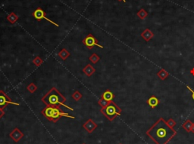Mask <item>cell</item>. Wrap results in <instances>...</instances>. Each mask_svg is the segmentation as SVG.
Listing matches in <instances>:
<instances>
[{
    "label": "cell",
    "mask_w": 194,
    "mask_h": 144,
    "mask_svg": "<svg viewBox=\"0 0 194 144\" xmlns=\"http://www.w3.org/2000/svg\"><path fill=\"white\" fill-rule=\"evenodd\" d=\"M166 123H167V125H168L171 128H172V129H174V127L176 126V125H177V122H176V121H174L173 118H169L168 121H166Z\"/></svg>",
    "instance_id": "cell-23"
},
{
    "label": "cell",
    "mask_w": 194,
    "mask_h": 144,
    "mask_svg": "<svg viewBox=\"0 0 194 144\" xmlns=\"http://www.w3.org/2000/svg\"><path fill=\"white\" fill-rule=\"evenodd\" d=\"M82 144H85V143H82Z\"/></svg>",
    "instance_id": "cell-30"
},
{
    "label": "cell",
    "mask_w": 194,
    "mask_h": 144,
    "mask_svg": "<svg viewBox=\"0 0 194 144\" xmlns=\"http://www.w3.org/2000/svg\"><path fill=\"white\" fill-rule=\"evenodd\" d=\"M114 97H115V95H114V94L111 91L106 90L103 94H102V97H101V98L104 99L105 100L108 101V102H111V101H113Z\"/></svg>",
    "instance_id": "cell-12"
},
{
    "label": "cell",
    "mask_w": 194,
    "mask_h": 144,
    "mask_svg": "<svg viewBox=\"0 0 194 144\" xmlns=\"http://www.w3.org/2000/svg\"><path fill=\"white\" fill-rule=\"evenodd\" d=\"M118 1H123L124 2H126V0H118Z\"/></svg>",
    "instance_id": "cell-29"
},
{
    "label": "cell",
    "mask_w": 194,
    "mask_h": 144,
    "mask_svg": "<svg viewBox=\"0 0 194 144\" xmlns=\"http://www.w3.org/2000/svg\"><path fill=\"white\" fill-rule=\"evenodd\" d=\"M58 55H59V57L62 58L63 60H67V58H68V57L71 56V53H70L66 48H63L59 51Z\"/></svg>",
    "instance_id": "cell-14"
},
{
    "label": "cell",
    "mask_w": 194,
    "mask_h": 144,
    "mask_svg": "<svg viewBox=\"0 0 194 144\" xmlns=\"http://www.w3.org/2000/svg\"><path fill=\"white\" fill-rule=\"evenodd\" d=\"M83 72L85 73V75H87V76L90 77L96 72V69L91 64H87L85 67H83Z\"/></svg>",
    "instance_id": "cell-13"
},
{
    "label": "cell",
    "mask_w": 194,
    "mask_h": 144,
    "mask_svg": "<svg viewBox=\"0 0 194 144\" xmlns=\"http://www.w3.org/2000/svg\"><path fill=\"white\" fill-rule=\"evenodd\" d=\"M43 60H42L41 58L38 56L36 57L34 59V60H33V64H35L36 66H41L42 64H43Z\"/></svg>",
    "instance_id": "cell-22"
},
{
    "label": "cell",
    "mask_w": 194,
    "mask_h": 144,
    "mask_svg": "<svg viewBox=\"0 0 194 144\" xmlns=\"http://www.w3.org/2000/svg\"><path fill=\"white\" fill-rule=\"evenodd\" d=\"M8 104L15 105V106L20 105L18 103L13 102L11 100V98L6 94V92L1 90L0 91V109H4Z\"/></svg>",
    "instance_id": "cell-6"
},
{
    "label": "cell",
    "mask_w": 194,
    "mask_h": 144,
    "mask_svg": "<svg viewBox=\"0 0 194 144\" xmlns=\"http://www.w3.org/2000/svg\"><path fill=\"white\" fill-rule=\"evenodd\" d=\"M141 37L143 38V39L145 40L146 42H149L153 37H154V33H153L152 30H150L149 29H146L141 33L140 34Z\"/></svg>",
    "instance_id": "cell-10"
},
{
    "label": "cell",
    "mask_w": 194,
    "mask_h": 144,
    "mask_svg": "<svg viewBox=\"0 0 194 144\" xmlns=\"http://www.w3.org/2000/svg\"><path fill=\"white\" fill-rule=\"evenodd\" d=\"M27 90L30 93H31V94H34V92L37 90V86L34 83H30L27 85Z\"/></svg>",
    "instance_id": "cell-20"
},
{
    "label": "cell",
    "mask_w": 194,
    "mask_h": 144,
    "mask_svg": "<svg viewBox=\"0 0 194 144\" xmlns=\"http://www.w3.org/2000/svg\"><path fill=\"white\" fill-rule=\"evenodd\" d=\"M137 17L141 19V20H144V19H145L146 17H147V16H148V12H147L145 9L141 8V9L139 10L137 13Z\"/></svg>",
    "instance_id": "cell-18"
},
{
    "label": "cell",
    "mask_w": 194,
    "mask_h": 144,
    "mask_svg": "<svg viewBox=\"0 0 194 144\" xmlns=\"http://www.w3.org/2000/svg\"><path fill=\"white\" fill-rule=\"evenodd\" d=\"M187 89H188V90L190 91V92H191V93H192V98H193V100H194V91L193 90V89L190 88V87H189V86H187Z\"/></svg>",
    "instance_id": "cell-25"
},
{
    "label": "cell",
    "mask_w": 194,
    "mask_h": 144,
    "mask_svg": "<svg viewBox=\"0 0 194 144\" xmlns=\"http://www.w3.org/2000/svg\"><path fill=\"white\" fill-rule=\"evenodd\" d=\"M190 132H192L193 134H194V123L192 126V128H191V130H190Z\"/></svg>",
    "instance_id": "cell-28"
},
{
    "label": "cell",
    "mask_w": 194,
    "mask_h": 144,
    "mask_svg": "<svg viewBox=\"0 0 194 144\" xmlns=\"http://www.w3.org/2000/svg\"><path fill=\"white\" fill-rule=\"evenodd\" d=\"M83 45H84L85 46H87L90 50H91L94 46H97V47L100 48H104L103 46L99 44L98 40L96 39V38L92 36L91 33L88 34V35L83 39Z\"/></svg>",
    "instance_id": "cell-5"
},
{
    "label": "cell",
    "mask_w": 194,
    "mask_h": 144,
    "mask_svg": "<svg viewBox=\"0 0 194 144\" xmlns=\"http://www.w3.org/2000/svg\"><path fill=\"white\" fill-rule=\"evenodd\" d=\"M147 103L152 109H154L157 107L159 103V100L155 96L153 95L147 100Z\"/></svg>",
    "instance_id": "cell-11"
},
{
    "label": "cell",
    "mask_w": 194,
    "mask_h": 144,
    "mask_svg": "<svg viewBox=\"0 0 194 144\" xmlns=\"http://www.w3.org/2000/svg\"><path fill=\"white\" fill-rule=\"evenodd\" d=\"M156 75L161 80H165V79H166L168 78V75H169V73L166 71V70H165V69H162L157 73Z\"/></svg>",
    "instance_id": "cell-16"
},
{
    "label": "cell",
    "mask_w": 194,
    "mask_h": 144,
    "mask_svg": "<svg viewBox=\"0 0 194 144\" xmlns=\"http://www.w3.org/2000/svg\"><path fill=\"white\" fill-rule=\"evenodd\" d=\"M190 74L193 75V76H194V67L192 68V69H190Z\"/></svg>",
    "instance_id": "cell-27"
},
{
    "label": "cell",
    "mask_w": 194,
    "mask_h": 144,
    "mask_svg": "<svg viewBox=\"0 0 194 144\" xmlns=\"http://www.w3.org/2000/svg\"><path fill=\"white\" fill-rule=\"evenodd\" d=\"M109 103H110V102H108V101L102 99V98L99 99L98 101V104L99 105L100 107H102V108H105V107H106L109 104Z\"/></svg>",
    "instance_id": "cell-24"
},
{
    "label": "cell",
    "mask_w": 194,
    "mask_h": 144,
    "mask_svg": "<svg viewBox=\"0 0 194 144\" xmlns=\"http://www.w3.org/2000/svg\"><path fill=\"white\" fill-rule=\"evenodd\" d=\"M42 102L46 106H50V107L63 106L66 109H70L71 111H74V109L65 104L66 97L63 94H62V93L55 87L52 88L48 91L47 94H46L42 97Z\"/></svg>",
    "instance_id": "cell-2"
},
{
    "label": "cell",
    "mask_w": 194,
    "mask_h": 144,
    "mask_svg": "<svg viewBox=\"0 0 194 144\" xmlns=\"http://www.w3.org/2000/svg\"><path fill=\"white\" fill-rule=\"evenodd\" d=\"M146 134L156 144H167L177 134V131L171 128L164 118H159Z\"/></svg>",
    "instance_id": "cell-1"
},
{
    "label": "cell",
    "mask_w": 194,
    "mask_h": 144,
    "mask_svg": "<svg viewBox=\"0 0 194 144\" xmlns=\"http://www.w3.org/2000/svg\"><path fill=\"white\" fill-rule=\"evenodd\" d=\"M120 144H121V143H120Z\"/></svg>",
    "instance_id": "cell-31"
},
{
    "label": "cell",
    "mask_w": 194,
    "mask_h": 144,
    "mask_svg": "<svg viewBox=\"0 0 194 144\" xmlns=\"http://www.w3.org/2000/svg\"><path fill=\"white\" fill-rule=\"evenodd\" d=\"M100 112H102L106 118H107L109 122H112L117 116H120L121 114V109L118 106L115 102L111 101L110 103L108 105L107 107L105 108H102Z\"/></svg>",
    "instance_id": "cell-4"
},
{
    "label": "cell",
    "mask_w": 194,
    "mask_h": 144,
    "mask_svg": "<svg viewBox=\"0 0 194 144\" xmlns=\"http://www.w3.org/2000/svg\"><path fill=\"white\" fill-rule=\"evenodd\" d=\"M41 114L47 118L49 122H52L53 123H56L61 117H67V118H73L74 119V116H70L67 112H63L59 107H50V106H46L44 109H43L41 111Z\"/></svg>",
    "instance_id": "cell-3"
},
{
    "label": "cell",
    "mask_w": 194,
    "mask_h": 144,
    "mask_svg": "<svg viewBox=\"0 0 194 144\" xmlns=\"http://www.w3.org/2000/svg\"><path fill=\"white\" fill-rule=\"evenodd\" d=\"M193 125V123L191 122L190 120L188 119L183 124L182 127H183V128L186 131H187V132H190V130H191V128H192Z\"/></svg>",
    "instance_id": "cell-17"
},
{
    "label": "cell",
    "mask_w": 194,
    "mask_h": 144,
    "mask_svg": "<svg viewBox=\"0 0 194 144\" xmlns=\"http://www.w3.org/2000/svg\"><path fill=\"white\" fill-rule=\"evenodd\" d=\"M97 127H98L97 124H96L93 120L91 119V118L87 120V122L83 125V128L90 134H92V132L97 128Z\"/></svg>",
    "instance_id": "cell-8"
},
{
    "label": "cell",
    "mask_w": 194,
    "mask_h": 144,
    "mask_svg": "<svg viewBox=\"0 0 194 144\" xmlns=\"http://www.w3.org/2000/svg\"><path fill=\"white\" fill-rule=\"evenodd\" d=\"M32 15L34 16V18L36 19V21H40L42 19H45V20H46L47 21H49V22L51 23L52 24L55 25V26H58V27L59 26V25L57 24L56 23H55L54 21H51L50 19L47 18V17H46L45 12H44V11L41 8H36V9L34 11V13L32 14Z\"/></svg>",
    "instance_id": "cell-7"
},
{
    "label": "cell",
    "mask_w": 194,
    "mask_h": 144,
    "mask_svg": "<svg viewBox=\"0 0 194 144\" xmlns=\"http://www.w3.org/2000/svg\"><path fill=\"white\" fill-rule=\"evenodd\" d=\"M18 18V16L15 13H14V12H11L7 16L8 21H9L11 24H15V22H17Z\"/></svg>",
    "instance_id": "cell-15"
},
{
    "label": "cell",
    "mask_w": 194,
    "mask_h": 144,
    "mask_svg": "<svg viewBox=\"0 0 194 144\" xmlns=\"http://www.w3.org/2000/svg\"><path fill=\"white\" fill-rule=\"evenodd\" d=\"M89 60H90L92 64H96L100 60V57L98 56V54H96V53H93V54L89 57Z\"/></svg>",
    "instance_id": "cell-19"
},
{
    "label": "cell",
    "mask_w": 194,
    "mask_h": 144,
    "mask_svg": "<svg viewBox=\"0 0 194 144\" xmlns=\"http://www.w3.org/2000/svg\"><path fill=\"white\" fill-rule=\"evenodd\" d=\"M4 115H5V112L3 111V109H0V119L2 118V117H3Z\"/></svg>",
    "instance_id": "cell-26"
},
{
    "label": "cell",
    "mask_w": 194,
    "mask_h": 144,
    "mask_svg": "<svg viewBox=\"0 0 194 144\" xmlns=\"http://www.w3.org/2000/svg\"><path fill=\"white\" fill-rule=\"evenodd\" d=\"M24 136H25L24 133H23L22 131H20L19 128H18V127H15V129L9 134V137H11L15 143L19 142V141H21V139L24 137Z\"/></svg>",
    "instance_id": "cell-9"
},
{
    "label": "cell",
    "mask_w": 194,
    "mask_h": 144,
    "mask_svg": "<svg viewBox=\"0 0 194 144\" xmlns=\"http://www.w3.org/2000/svg\"><path fill=\"white\" fill-rule=\"evenodd\" d=\"M82 97H83V96H82V94H81V92H80L79 91H75L71 95V97L75 101H79L82 98Z\"/></svg>",
    "instance_id": "cell-21"
}]
</instances>
